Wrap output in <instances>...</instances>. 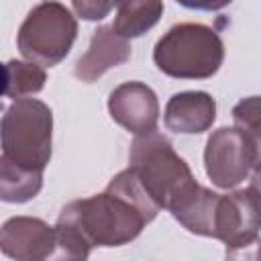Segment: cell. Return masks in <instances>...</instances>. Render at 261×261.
<instances>
[{
    "label": "cell",
    "instance_id": "obj_13",
    "mask_svg": "<svg viewBox=\"0 0 261 261\" xmlns=\"http://www.w3.org/2000/svg\"><path fill=\"white\" fill-rule=\"evenodd\" d=\"M43 188V173L22 169L0 157V198L4 202L22 204L35 198Z\"/></svg>",
    "mask_w": 261,
    "mask_h": 261
},
{
    "label": "cell",
    "instance_id": "obj_12",
    "mask_svg": "<svg viewBox=\"0 0 261 261\" xmlns=\"http://www.w3.org/2000/svg\"><path fill=\"white\" fill-rule=\"evenodd\" d=\"M163 14V2H120L112 29L122 39H135L153 29Z\"/></svg>",
    "mask_w": 261,
    "mask_h": 261
},
{
    "label": "cell",
    "instance_id": "obj_18",
    "mask_svg": "<svg viewBox=\"0 0 261 261\" xmlns=\"http://www.w3.org/2000/svg\"><path fill=\"white\" fill-rule=\"evenodd\" d=\"M251 186L257 190V194H259V198H261V175L253 173V177H251Z\"/></svg>",
    "mask_w": 261,
    "mask_h": 261
},
{
    "label": "cell",
    "instance_id": "obj_14",
    "mask_svg": "<svg viewBox=\"0 0 261 261\" xmlns=\"http://www.w3.org/2000/svg\"><path fill=\"white\" fill-rule=\"evenodd\" d=\"M47 73L45 67L20 61V59H8L4 63V96L22 100L27 96H33L45 88Z\"/></svg>",
    "mask_w": 261,
    "mask_h": 261
},
{
    "label": "cell",
    "instance_id": "obj_9",
    "mask_svg": "<svg viewBox=\"0 0 261 261\" xmlns=\"http://www.w3.org/2000/svg\"><path fill=\"white\" fill-rule=\"evenodd\" d=\"M55 243V226L43 218L12 216L0 228V249L14 261H47Z\"/></svg>",
    "mask_w": 261,
    "mask_h": 261
},
{
    "label": "cell",
    "instance_id": "obj_1",
    "mask_svg": "<svg viewBox=\"0 0 261 261\" xmlns=\"http://www.w3.org/2000/svg\"><path fill=\"white\" fill-rule=\"evenodd\" d=\"M159 210L137 173L126 167L108 181L102 194L65 204L57 222L77 228L92 247H120L135 241Z\"/></svg>",
    "mask_w": 261,
    "mask_h": 261
},
{
    "label": "cell",
    "instance_id": "obj_10",
    "mask_svg": "<svg viewBox=\"0 0 261 261\" xmlns=\"http://www.w3.org/2000/svg\"><path fill=\"white\" fill-rule=\"evenodd\" d=\"M216 120V100L202 90H188L173 94L163 112L167 130L177 135L206 133Z\"/></svg>",
    "mask_w": 261,
    "mask_h": 261
},
{
    "label": "cell",
    "instance_id": "obj_16",
    "mask_svg": "<svg viewBox=\"0 0 261 261\" xmlns=\"http://www.w3.org/2000/svg\"><path fill=\"white\" fill-rule=\"evenodd\" d=\"M92 245L84 234L63 222L55 224V243L47 261H88Z\"/></svg>",
    "mask_w": 261,
    "mask_h": 261
},
{
    "label": "cell",
    "instance_id": "obj_8",
    "mask_svg": "<svg viewBox=\"0 0 261 261\" xmlns=\"http://www.w3.org/2000/svg\"><path fill=\"white\" fill-rule=\"evenodd\" d=\"M108 112L114 122L135 137L157 130L159 100L151 86L143 82H124L108 96Z\"/></svg>",
    "mask_w": 261,
    "mask_h": 261
},
{
    "label": "cell",
    "instance_id": "obj_15",
    "mask_svg": "<svg viewBox=\"0 0 261 261\" xmlns=\"http://www.w3.org/2000/svg\"><path fill=\"white\" fill-rule=\"evenodd\" d=\"M232 120L253 149V173L261 175V96L239 100L232 108Z\"/></svg>",
    "mask_w": 261,
    "mask_h": 261
},
{
    "label": "cell",
    "instance_id": "obj_2",
    "mask_svg": "<svg viewBox=\"0 0 261 261\" xmlns=\"http://www.w3.org/2000/svg\"><path fill=\"white\" fill-rule=\"evenodd\" d=\"M128 167L137 173L149 198L171 216L179 214L200 192L190 165L159 130L135 137L128 151Z\"/></svg>",
    "mask_w": 261,
    "mask_h": 261
},
{
    "label": "cell",
    "instance_id": "obj_3",
    "mask_svg": "<svg viewBox=\"0 0 261 261\" xmlns=\"http://www.w3.org/2000/svg\"><path fill=\"white\" fill-rule=\"evenodd\" d=\"M153 61L169 77L208 80L224 61V43L208 24L179 22L155 43Z\"/></svg>",
    "mask_w": 261,
    "mask_h": 261
},
{
    "label": "cell",
    "instance_id": "obj_6",
    "mask_svg": "<svg viewBox=\"0 0 261 261\" xmlns=\"http://www.w3.org/2000/svg\"><path fill=\"white\" fill-rule=\"evenodd\" d=\"M204 167L216 188H237L253 171V149L247 137L237 126L216 128L206 141Z\"/></svg>",
    "mask_w": 261,
    "mask_h": 261
},
{
    "label": "cell",
    "instance_id": "obj_7",
    "mask_svg": "<svg viewBox=\"0 0 261 261\" xmlns=\"http://www.w3.org/2000/svg\"><path fill=\"white\" fill-rule=\"evenodd\" d=\"M261 228V198L253 186L220 194L216 210L214 239L222 241L226 249L247 245L259 237Z\"/></svg>",
    "mask_w": 261,
    "mask_h": 261
},
{
    "label": "cell",
    "instance_id": "obj_5",
    "mask_svg": "<svg viewBox=\"0 0 261 261\" xmlns=\"http://www.w3.org/2000/svg\"><path fill=\"white\" fill-rule=\"evenodd\" d=\"M77 37V20L73 12L61 2H39L24 16L16 47L20 55L41 67L61 63Z\"/></svg>",
    "mask_w": 261,
    "mask_h": 261
},
{
    "label": "cell",
    "instance_id": "obj_4",
    "mask_svg": "<svg viewBox=\"0 0 261 261\" xmlns=\"http://www.w3.org/2000/svg\"><path fill=\"white\" fill-rule=\"evenodd\" d=\"M2 159L31 171H41L51 159L53 112L37 98L14 100L2 114Z\"/></svg>",
    "mask_w": 261,
    "mask_h": 261
},
{
    "label": "cell",
    "instance_id": "obj_17",
    "mask_svg": "<svg viewBox=\"0 0 261 261\" xmlns=\"http://www.w3.org/2000/svg\"><path fill=\"white\" fill-rule=\"evenodd\" d=\"M71 8L77 12V16L86 20H102L112 8V2H73Z\"/></svg>",
    "mask_w": 261,
    "mask_h": 261
},
{
    "label": "cell",
    "instance_id": "obj_11",
    "mask_svg": "<svg viewBox=\"0 0 261 261\" xmlns=\"http://www.w3.org/2000/svg\"><path fill=\"white\" fill-rule=\"evenodd\" d=\"M130 57V45L126 39L118 37L112 27H98L92 35L88 51L77 59L75 63V77L92 84L98 77H102L108 69L122 65Z\"/></svg>",
    "mask_w": 261,
    "mask_h": 261
}]
</instances>
